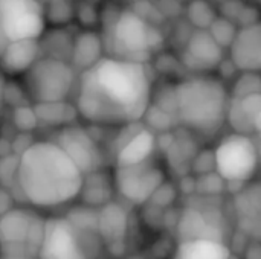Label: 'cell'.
Instances as JSON below:
<instances>
[{
    "instance_id": "obj_1",
    "label": "cell",
    "mask_w": 261,
    "mask_h": 259,
    "mask_svg": "<svg viewBox=\"0 0 261 259\" xmlns=\"http://www.w3.org/2000/svg\"><path fill=\"white\" fill-rule=\"evenodd\" d=\"M147 63L106 55L78 73L75 105L80 119L96 127H125L141 122L151 104Z\"/></svg>"
},
{
    "instance_id": "obj_2",
    "label": "cell",
    "mask_w": 261,
    "mask_h": 259,
    "mask_svg": "<svg viewBox=\"0 0 261 259\" xmlns=\"http://www.w3.org/2000/svg\"><path fill=\"white\" fill-rule=\"evenodd\" d=\"M84 174L54 140H34L18 159V186L31 206L50 209L78 198Z\"/></svg>"
},
{
    "instance_id": "obj_3",
    "label": "cell",
    "mask_w": 261,
    "mask_h": 259,
    "mask_svg": "<svg viewBox=\"0 0 261 259\" xmlns=\"http://www.w3.org/2000/svg\"><path fill=\"white\" fill-rule=\"evenodd\" d=\"M177 124L200 136L216 134L226 122L229 92L223 81L208 73L190 76L174 85Z\"/></svg>"
},
{
    "instance_id": "obj_4",
    "label": "cell",
    "mask_w": 261,
    "mask_h": 259,
    "mask_svg": "<svg viewBox=\"0 0 261 259\" xmlns=\"http://www.w3.org/2000/svg\"><path fill=\"white\" fill-rule=\"evenodd\" d=\"M102 40L110 56L138 63H148L162 43L159 31L133 9L118 11Z\"/></svg>"
},
{
    "instance_id": "obj_5",
    "label": "cell",
    "mask_w": 261,
    "mask_h": 259,
    "mask_svg": "<svg viewBox=\"0 0 261 259\" xmlns=\"http://www.w3.org/2000/svg\"><path fill=\"white\" fill-rule=\"evenodd\" d=\"M20 82L31 104L67 101L76 90L78 72L69 61L41 55Z\"/></svg>"
},
{
    "instance_id": "obj_6",
    "label": "cell",
    "mask_w": 261,
    "mask_h": 259,
    "mask_svg": "<svg viewBox=\"0 0 261 259\" xmlns=\"http://www.w3.org/2000/svg\"><path fill=\"white\" fill-rule=\"evenodd\" d=\"M46 229V218L29 208H12L0 217L2 258L38 256Z\"/></svg>"
},
{
    "instance_id": "obj_7",
    "label": "cell",
    "mask_w": 261,
    "mask_h": 259,
    "mask_svg": "<svg viewBox=\"0 0 261 259\" xmlns=\"http://www.w3.org/2000/svg\"><path fill=\"white\" fill-rule=\"evenodd\" d=\"M216 171L226 183H248L257 172L260 150L248 134L232 133L214 150Z\"/></svg>"
},
{
    "instance_id": "obj_8",
    "label": "cell",
    "mask_w": 261,
    "mask_h": 259,
    "mask_svg": "<svg viewBox=\"0 0 261 259\" xmlns=\"http://www.w3.org/2000/svg\"><path fill=\"white\" fill-rule=\"evenodd\" d=\"M99 244V238L84 237L66 217H50L46 218L38 259H90Z\"/></svg>"
},
{
    "instance_id": "obj_9",
    "label": "cell",
    "mask_w": 261,
    "mask_h": 259,
    "mask_svg": "<svg viewBox=\"0 0 261 259\" xmlns=\"http://www.w3.org/2000/svg\"><path fill=\"white\" fill-rule=\"evenodd\" d=\"M0 26L9 41L40 38L47 27L43 0H0Z\"/></svg>"
},
{
    "instance_id": "obj_10",
    "label": "cell",
    "mask_w": 261,
    "mask_h": 259,
    "mask_svg": "<svg viewBox=\"0 0 261 259\" xmlns=\"http://www.w3.org/2000/svg\"><path fill=\"white\" fill-rule=\"evenodd\" d=\"M115 191L128 203L142 206L165 182V174L151 159L128 166H115Z\"/></svg>"
},
{
    "instance_id": "obj_11",
    "label": "cell",
    "mask_w": 261,
    "mask_h": 259,
    "mask_svg": "<svg viewBox=\"0 0 261 259\" xmlns=\"http://www.w3.org/2000/svg\"><path fill=\"white\" fill-rule=\"evenodd\" d=\"M75 162L83 174L104 168V154L96 137L83 125L70 124L57 130L52 139Z\"/></svg>"
},
{
    "instance_id": "obj_12",
    "label": "cell",
    "mask_w": 261,
    "mask_h": 259,
    "mask_svg": "<svg viewBox=\"0 0 261 259\" xmlns=\"http://www.w3.org/2000/svg\"><path fill=\"white\" fill-rule=\"evenodd\" d=\"M222 214L213 206L188 205L179 215L176 223V234L179 241L188 240H217L223 241L225 231Z\"/></svg>"
},
{
    "instance_id": "obj_13",
    "label": "cell",
    "mask_w": 261,
    "mask_h": 259,
    "mask_svg": "<svg viewBox=\"0 0 261 259\" xmlns=\"http://www.w3.org/2000/svg\"><path fill=\"white\" fill-rule=\"evenodd\" d=\"M225 49L208 29H196L185 43L180 55L182 64L196 73H210L223 63Z\"/></svg>"
},
{
    "instance_id": "obj_14",
    "label": "cell",
    "mask_w": 261,
    "mask_h": 259,
    "mask_svg": "<svg viewBox=\"0 0 261 259\" xmlns=\"http://www.w3.org/2000/svg\"><path fill=\"white\" fill-rule=\"evenodd\" d=\"M128 234V212L121 203L109 202L98 208V235L115 256H121L125 249Z\"/></svg>"
},
{
    "instance_id": "obj_15",
    "label": "cell",
    "mask_w": 261,
    "mask_h": 259,
    "mask_svg": "<svg viewBox=\"0 0 261 259\" xmlns=\"http://www.w3.org/2000/svg\"><path fill=\"white\" fill-rule=\"evenodd\" d=\"M229 60L239 72H261V21L239 27L229 46Z\"/></svg>"
},
{
    "instance_id": "obj_16",
    "label": "cell",
    "mask_w": 261,
    "mask_h": 259,
    "mask_svg": "<svg viewBox=\"0 0 261 259\" xmlns=\"http://www.w3.org/2000/svg\"><path fill=\"white\" fill-rule=\"evenodd\" d=\"M237 229L254 241H261V183L245 185L234 194Z\"/></svg>"
},
{
    "instance_id": "obj_17",
    "label": "cell",
    "mask_w": 261,
    "mask_h": 259,
    "mask_svg": "<svg viewBox=\"0 0 261 259\" xmlns=\"http://www.w3.org/2000/svg\"><path fill=\"white\" fill-rule=\"evenodd\" d=\"M41 56L38 38L14 40L0 53V72L8 79H20Z\"/></svg>"
},
{
    "instance_id": "obj_18",
    "label": "cell",
    "mask_w": 261,
    "mask_h": 259,
    "mask_svg": "<svg viewBox=\"0 0 261 259\" xmlns=\"http://www.w3.org/2000/svg\"><path fill=\"white\" fill-rule=\"evenodd\" d=\"M158 148V139L153 130L141 125L115 154V166H128L153 159Z\"/></svg>"
},
{
    "instance_id": "obj_19",
    "label": "cell",
    "mask_w": 261,
    "mask_h": 259,
    "mask_svg": "<svg viewBox=\"0 0 261 259\" xmlns=\"http://www.w3.org/2000/svg\"><path fill=\"white\" fill-rule=\"evenodd\" d=\"M104 52L106 46L102 35L95 29H83L75 34L70 64L78 73H81L95 66L101 58H104Z\"/></svg>"
},
{
    "instance_id": "obj_20",
    "label": "cell",
    "mask_w": 261,
    "mask_h": 259,
    "mask_svg": "<svg viewBox=\"0 0 261 259\" xmlns=\"http://www.w3.org/2000/svg\"><path fill=\"white\" fill-rule=\"evenodd\" d=\"M113 174H110L104 168H99L84 174L78 198L84 205H89L92 208H101L113 200Z\"/></svg>"
},
{
    "instance_id": "obj_21",
    "label": "cell",
    "mask_w": 261,
    "mask_h": 259,
    "mask_svg": "<svg viewBox=\"0 0 261 259\" xmlns=\"http://www.w3.org/2000/svg\"><path fill=\"white\" fill-rule=\"evenodd\" d=\"M75 34L69 32V26H47L38 38L41 55L64 60L70 63Z\"/></svg>"
},
{
    "instance_id": "obj_22",
    "label": "cell",
    "mask_w": 261,
    "mask_h": 259,
    "mask_svg": "<svg viewBox=\"0 0 261 259\" xmlns=\"http://www.w3.org/2000/svg\"><path fill=\"white\" fill-rule=\"evenodd\" d=\"M231 249L225 241L217 240H188L179 241L176 259H229Z\"/></svg>"
},
{
    "instance_id": "obj_23",
    "label": "cell",
    "mask_w": 261,
    "mask_h": 259,
    "mask_svg": "<svg viewBox=\"0 0 261 259\" xmlns=\"http://www.w3.org/2000/svg\"><path fill=\"white\" fill-rule=\"evenodd\" d=\"M35 113L38 116L40 125L61 128L70 124H75L80 119L75 102L58 101V102H46V104H32Z\"/></svg>"
},
{
    "instance_id": "obj_24",
    "label": "cell",
    "mask_w": 261,
    "mask_h": 259,
    "mask_svg": "<svg viewBox=\"0 0 261 259\" xmlns=\"http://www.w3.org/2000/svg\"><path fill=\"white\" fill-rule=\"evenodd\" d=\"M84 237L99 238L98 235V208H92L89 205H76L72 206L64 215ZM101 240V238H99Z\"/></svg>"
},
{
    "instance_id": "obj_25",
    "label": "cell",
    "mask_w": 261,
    "mask_h": 259,
    "mask_svg": "<svg viewBox=\"0 0 261 259\" xmlns=\"http://www.w3.org/2000/svg\"><path fill=\"white\" fill-rule=\"evenodd\" d=\"M18 159L20 156L15 153L0 157V186L8 189L15 202L26 203L18 186Z\"/></svg>"
},
{
    "instance_id": "obj_26",
    "label": "cell",
    "mask_w": 261,
    "mask_h": 259,
    "mask_svg": "<svg viewBox=\"0 0 261 259\" xmlns=\"http://www.w3.org/2000/svg\"><path fill=\"white\" fill-rule=\"evenodd\" d=\"M73 0H46V21L47 26H70L75 20Z\"/></svg>"
},
{
    "instance_id": "obj_27",
    "label": "cell",
    "mask_w": 261,
    "mask_h": 259,
    "mask_svg": "<svg viewBox=\"0 0 261 259\" xmlns=\"http://www.w3.org/2000/svg\"><path fill=\"white\" fill-rule=\"evenodd\" d=\"M217 12L208 0H191L187 6V20L194 29H210L217 18Z\"/></svg>"
},
{
    "instance_id": "obj_28",
    "label": "cell",
    "mask_w": 261,
    "mask_h": 259,
    "mask_svg": "<svg viewBox=\"0 0 261 259\" xmlns=\"http://www.w3.org/2000/svg\"><path fill=\"white\" fill-rule=\"evenodd\" d=\"M142 121L147 122V124H144L145 127H148L153 131H161V133L170 131L176 125V122H177L176 118L171 113L165 111L164 108H161L154 102L150 104V107L147 108Z\"/></svg>"
},
{
    "instance_id": "obj_29",
    "label": "cell",
    "mask_w": 261,
    "mask_h": 259,
    "mask_svg": "<svg viewBox=\"0 0 261 259\" xmlns=\"http://www.w3.org/2000/svg\"><path fill=\"white\" fill-rule=\"evenodd\" d=\"M12 124L18 133H32L40 127L38 116L32 104H23L12 108Z\"/></svg>"
},
{
    "instance_id": "obj_30",
    "label": "cell",
    "mask_w": 261,
    "mask_h": 259,
    "mask_svg": "<svg viewBox=\"0 0 261 259\" xmlns=\"http://www.w3.org/2000/svg\"><path fill=\"white\" fill-rule=\"evenodd\" d=\"M232 98L261 93V72H240L232 85Z\"/></svg>"
},
{
    "instance_id": "obj_31",
    "label": "cell",
    "mask_w": 261,
    "mask_h": 259,
    "mask_svg": "<svg viewBox=\"0 0 261 259\" xmlns=\"http://www.w3.org/2000/svg\"><path fill=\"white\" fill-rule=\"evenodd\" d=\"M210 34L214 37V40L223 47V49H229L231 43L234 41L239 27L236 26L234 21H231L229 18H223V17H217L213 24L210 26Z\"/></svg>"
},
{
    "instance_id": "obj_32",
    "label": "cell",
    "mask_w": 261,
    "mask_h": 259,
    "mask_svg": "<svg viewBox=\"0 0 261 259\" xmlns=\"http://www.w3.org/2000/svg\"><path fill=\"white\" fill-rule=\"evenodd\" d=\"M226 189V182L217 174V171L202 174L196 179V192L200 197H217Z\"/></svg>"
},
{
    "instance_id": "obj_33",
    "label": "cell",
    "mask_w": 261,
    "mask_h": 259,
    "mask_svg": "<svg viewBox=\"0 0 261 259\" xmlns=\"http://www.w3.org/2000/svg\"><path fill=\"white\" fill-rule=\"evenodd\" d=\"M243 111L252 124L255 134H261V93L249 95L245 98H237Z\"/></svg>"
},
{
    "instance_id": "obj_34",
    "label": "cell",
    "mask_w": 261,
    "mask_h": 259,
    "mask_svg": "<svg viewBox=\"0 0 261 259\" xmlns=\"http://www.w3.org/2000/svg\"><path fill=\"white\" fill-rule=\"evenodd\" d=\"M75 20L81 24L83 29H95L101 20V14L96 6L87 0L75 5Z\"/></svg>"
},
{
    "instance_id": "obj_35",
    "label": "cell",
    "mask_w": 261,
    "mask_h": 259,
    "mask_svg": "<svg viewBox=\"0 0 261 259\" xmlns=\"http://www.w3.org/2000/svg\"><path fill=\"white\" fill-rule=\"evenodd\" d=\"M176 195H177V191L174 188V185L168 183V182H164L158 189L156 192L151 195L150 202L151 205L158 206L159 209H164L167 206H170L174 200H176Z\"/></svg>"
},
{
    "instance_id": "obj_36",
    "label": "cell",
    "mask_w": 261,
    "mask_h": 259,
    "mask_svg": "<svg viewBox=\"0 0 261 259\" xmlns=\"http://www.w3.org/2000/svg\"><path fill=\"white\" fill-rule=\"evenodd\" d=\"M191 169L197 174H208L216 171V157H214V151H200L194 156L193 163H191Z\"/></svg>"
},
{
    "instance_id": "obj_37",
    "label": "cell",
    "mask_w": 261,
    "mask_h": 259,
    "mask_svg": "<svg viewBox=\"0 0 261 259\" xmlns=\"http://www.w3.org/2000/svg\"><path fill=\"white\" fill-rule=\"evenodd\" d=\"M14 202L15 200H14L12 194L8 189H5V188L0 186V217L3 214H6L9 209L14 208Z\"/></svg>"
},
{
    "instance_id": "obj_38",
    "label": "cell",
    "mask_w": 261,
    "mask_h": 259,
    "mask_svg": "<svg viewBox=\"0 0 261 259\" xmlns=\"http://www.w3.org/2000/svg\"><path fill=\"white\" fill-rule=\"evenodd\" d=\"M246 259H261V241H254L246 249Z\"/></svg>"
},
{
    "instance_id": "obj_39",
    "label": "cell",
    "mask_w": 261,
    "mask_h": 259,
    "mask_svg": "<svg viewBox=\"0 0 261 259\" xmlns=\"http://www.w3.org/2000/svg\"><path fill=\"white\" fill-rule=\"evenodd\" d=\"M5 85H6V76L0 72V110L5 104Z\"/></svg>"
},
{
    "instance_id": "obj_40",
    "label": "cell",
    "mask_w": 261,
    "mask_h": 259,
    "mask_svg": "<svg viewBox=\"0 0 261 259\" xmlns=\"http://www.w3.org/2000/svg\"><path fill=\"white\" fill-rule=\"evenodd\" d=\"M8 43H9V40L6 38V35H5V32H3V29H2V26H0V53L3 52V49L6 47Z\"/></svg>"
},
{
    "instance_id": "obj_41",
    "label": "cell",
    "mask_w": 261,
    "mask_h": 259,
    "mask_svg": "<svg viewBox=\"0 0 261 259\" xmlns=\"http://www.w3.org/2000/svg\"><path fill=\"white\" fill-rule=\"evenodd\" d=\"M2 259H38V256H34V258H2Z\"/></svg>"
},
{
    "instance_id": "obj_42",
    "label": "cell",
    "mask_w": 261,
    "mask_h": 259,
    "mask_svg": "<svg viewBox=\"0 0 261 259\" xmlns=\"http://www.w3.org/2000/svg\"><path fill=\"white\" fill-rule=\"evenodd\" d=\"M177 2H191V0H177Z\"/></svg>"
}]
</instances>
